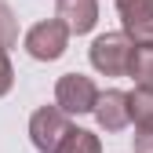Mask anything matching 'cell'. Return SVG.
<instances>
[{
	"instance_id": "1",
	"label": "cell",
	"mask_w": 153,
	"mask_h": 153,
	"mask_svg": "<svg viewBox=\"0 0 153 153\" xmlns=\"http://www.w3.org/2000/svg\"><path fill=\"white\" fill-rule=\"evenodd\" d=\"M131 44L124 33H102L95 36L91 48H88V59L91 66L99 69L102 76H128V59H131Z\"/></svg>"
},
{
	"instance_id": "2",
	"label": "cell",
	"mask_w": 153,
	"mask_h": 153,
	"mask_svg": "<svg viewBox=\"0 0 153 153\" xmlns=\"http://www.w3.org/2000/svg\"><path fill=\"white\" fill-rule=\"evenodd\" d=\"M95 99H99V88H95V80L84 76V73H62L59 84H55V106H59L66 117L91 113Z\"/></svg>"
},
{
	"instance_id": "3",
	"label": "cell",
	"mask_w": 153,
	"mask_h": 153,
	"mask_svg": "<svg viewBox=\"0 0 153 153\" xmlns=\"http://www.w3.org/2000/svg\"><path fill=\"white\" fill-rule=\"evenodd\" d=\"M69 131H73V124L59 106H40L29 117V142L36 146V153H55Z\"/></svg>"
},
{
	"instance_id": "4",
	"label": "cell",
	"mask_w": 153,
	"mask_h": 153,
	"mask_svg": "<svg viewBox=\"0 0 153 153\" xmlns=\"http://www.w3.org/2000/svg\"><path fill=\"white\" fill-rule=\"evenodd\" d=\"M66 48H69V29L59 22V18L36 22V26L26 33V51H29V59H36V62H55V59H62Z\"/></svg>"
},
{
	"instance_id": "5",
	"label": "cell",
	"mask_w": 153,
	"mask_h": 153,
	"mask_svg": "<svg viewBox=\"0 0 153 153\" xmlns=\"http://www.w3.org/2000/svg\"><path fill=\"white\" fill-rule=\"evenodd\" d=\"M117 15L131 44H153V0H117Z\"/></svg>"
},
{
	"instance_id": "6",
	"label": "cell",
	"mask_w": 153,
	"mask_h": 153,
	"mask_svg": "<svg viewBox=\"0 0 153 153\" xmlns=\"http://www.w3.org/2000/svg\"><path fill=\"white\" fill-rule=\"evenodd\" d=\"M95 120H99L102 131H124L131 120H128V91L120 88H109V91H99L95 99Z\"/></svg>"
},
{
	"instance_id": "7",
	"label": "cell",
	"mask_w": 153,
	"mask_h": 153,
	"mask_svg": "<svg viewBox=\"0 0 153 153\" xmlns=\"http://www.w3.org/2000/svg\"><path fill=\"white\" fill-rule=\"evenodd\" d=\"M55 18L69 29V36L91 33L99 22V0H55Z\"/></svg>"
},
{
	"instance_id": "8",
	"label": "cell",
	"mask_w": 153,
	"mask_h": 153,
	"mask_svg": "<svg viewBox=\"0 0 153 153\" xmlns=\"http://www.w3.org/2000/svg\"><path fill=\"white\" fill-rule=\"evenodd\" d=\"M128 120L139 131H153V88L128 91Z\"/></svg>"
},
{
	"instance_id": "9",
	"label": "cell",
	"mask_w": 153,
	"mask_h": 153,
	"mask_svg": "<svg viewBox=\"0 0 153 153\" xmlns=\"http://www.w3.org/2000/svg\"><path fill=\"white\" fill-rule=\"evenodd\" d=\"M128 76L139 88H153V44H135V48H131Z\"/></svg>"
},
{
	"instance_id": "10",
	"label": "cell",
	"mask_w": 153,
	"mask_h": 153,
	"mask_svg": "<svg viewBox=\"0 0 153 153\" xmlns=\"http://www.w3.org/2000/svg\"><path fill=\"white\" fill-rule=\"evenodd\" d=\"M55 153H102V142L95 131H84V128H73L69 135L62 139V146Z\"/></svg>"
},
{
	"instance_id": "11",
	"label": "cell",
	"mask_w": 153,
	"mask_h": 153,
	"mask_svg": "<svg viewBox=\"0 0 153 153\" xmlns=\"http://www.w3.org/2000/svg\"><path fill=\"white\" fill-rule=\"evenodd\" d=\"M18 44V18H15V11L0 0V48H15Z\"/></svg>"
},
{
	"instance_id": "12",
	"label": "cell",
	"mask_w": 153,
	"mask_h": 153,
	"mask_svg": "<svg viewBox=\"0 0 153 153\" xmlns=\"http://www.w3.org/2000/svg\"><path fill=\"white\" fill-rule=\"evenodd\" d=\"M11 84H15V66H11V59H7V51L0 48V99L11 91Z\"/></svg>"
},
{
	"instance_id": "13",
	"label": "cell",
	"mask_w": 153,
	"mask_h": 153,
	"mask_svg": "<svg viewBox=\"0 0 153 153\" xmlns=\"http://www.w3.org/2000/svg\"><path fill=\"white\" fill-rule=\"evenodd\" d=\"M135 153H153V131H139L135 135Z\"/></svg>"
}]
</instances>
